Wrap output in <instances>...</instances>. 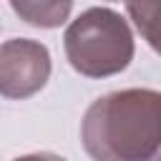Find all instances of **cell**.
<instances>
[{
    "instance_id": "6da1fadb",
    "label": "cell",
    "mask_w": 161,
    "mask_h": 161,
    "mask_svg": "<svg viewBox=\"0 0 161 161\" xmlns=\"http://www.w3.org/2000/svg\"><path fill=\"white\" fill-rule=\"evenodd\" d=\"M93 161H161V91L123 88L96 98L80 121Z\"/></svg>"
},
{
    "instance_id": "7a4b0ae2",
    "label": "cell",
    "mask_w": 161,
    "mask_h": 161,
    "mask_svg": "<svg viewBox=\"0 0 161 161\" xmlns=\"http://www.w3.org/2000/svg\"><path fill=\"white\" fill-rule=\"evenodd\" d=\"M63 48L70 68L86 78H108L126 70L136 43L128 20L111 8H88L68 23Z\"/></svg>"
},
{
    "instance_id": "3957f363",
    "label": "cell",
    "mask_w": 161,
    "mask_h": 161,
    "mask_svg": "<svg viewBox=\"0 0 161 161\" xmlns=\"http://www.w3.org/2000/svg\"><path fill=\"white\" fill-rule=\"evenodd\" d=\"M50 78V53L33 38H10L0 48V93L5 98H30Z\"/></svg>"
},
{
    "instance_id": "277c9868",
    "label": "cell",
    "mask_w": 161,
    "mask_h": 161,
    "mask_svg": "<svg viewBox=\"0 0 161 161\" xmlns=\"http://www.w3.org/2000/svg\"><path fill=\"white\" fill-rule=\"evenodd\" d=\"M15 15L33 28H60L70 18L73 0H8Z\"/></svg>"
},
{
    "instance_id": "5b68a950",
    "label": "cell",
    "mask_w": 161,
    "mask_h": 161,
    "mask_svg": "<svg viewBox=\"0 0 161 161\" xmlns=\"http://www.w3.org/2000/svg\"><path fill=\"white\" fill-rule=\"evenodd\" d=\"M141 38L161 55V0H123Z\"/></svg>"
},
{
    "instance_id": "8992f818",
    "label": "cell",
    "mask_w": 161,
    "mask_h": 161,
    "mask_svg": "<svg viewBox=\"0 0 161 161\" xmlns=\"http://www.w3.org/2000/svg\"><path fill=\"white\" fill-rule=\"evenodd\" d=\"M13 161H65L63 156L58 153H50V151H38V153H25V156H18Z\"/></svg>"
},
{
    "instance_id": "52a82bcc",
    "label": "cell",
    "mask_w": 161,
    "mask_h": 161,
    "mask_svg": "<svg viewBox=\"0 0 161 161\" xmlns=\"http://www.w3.org/2000/svg\"><path fill=\"white\" fill-rule=\"evenodd\" d=\"M111 3H121V0H111Z\"/></svg>"
}]
</instances>
